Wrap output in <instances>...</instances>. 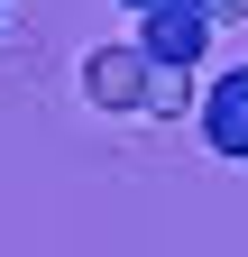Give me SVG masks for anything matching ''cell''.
Segmentation results:
<instances>
[{
  "instance_id": "obj_4",
  "label": "cell",
  "mask_w": 248,
  "mask_h": 257,
  "mask_svg": "<svg viewBox=\"0 0 248 257\" xmlns=\"http://www.w3.org/2000/svg\"><path fill=\"white\" fill-rule=\"evenodd\" d=\"M138 110H157V119H175V110H193V83L175 74V64H147V101Z\"/></svg>"
},
{
  "instance_id": "obj_7",
  "label": "cell",
  "mask_w": 248,
  "mask_h": 257,
  "mask_svg": "<svg viewBox=\"0 0 248 257\" xmlns=\"http://www.w3.org/2000/svg\"><path fill=\"white\" fill-rule=\"evenodd\" d=\"M202 10H211V0H202Z\"/></svg>"
},
{
  "instance_id": "obj_5",
  "label": "cell",
  "mask_w": 248,
  "mask_h": 257,
  "mask_svg": "<svg viewBox=\"0 0 248 257\" xmlns=\"http://www.w3.org/2000/svg\"><path fill=\"white\" fill-rule=\"evenodd\" d=\"M211 19H248V0H211Z\"/></svg>"
},
{
  "instance_id": "obj_1",
  "label": "cell",
  "mask_w": 248,
  "mask_h": 257,
  "mask_svg": "<svg viewBox=\"0 0 248 257\" xmlns=\"http://www.w3.org/2000/svg\"><path fill=\"white\" fill-rule=\"evenodd\" d=\"M202 46H211V10H202V0H166V10H147V19H138V55H147V64L193 74Z\"/></svg>"
},
{
  "instance_id": "obj_6",
  "label": "cell",
  "mask_w": 248,
  "mask_h": 257,
  "mask_svg": "<svg viewBox=\"0 0 248 257\" xmlns=\"http://www.w3.org/2000/svg\"><path fill=\"white\" fill-rule=\"evenodd\" d=\"M119 10H138V19H147V10H166V0H119Z\"/></svg>"
},
{
  "instance_id": "obj_3",
  "label": "cell",
  "mask_w": 248,
  "mask_h": 257,
  "mask_svg": "<svg viewBox=\"0 0 248 257\" xmlns=\"http://www.w3.org/2000/svg\"><path fill=\"white\" fill-rule=\"evenodd\" d=\"M83 92H92V110H138L147 101V55L138 46H92L83 55Z\"/></svg>"
},
{
  "instance_id": "obj_2",
  "label": "cell",
  "mask_w": 248,
  "mask_h": 257,
  "mask_svg": "<svg viewBox=\"0 0 248 257\" xmlns=\"http://www.w3.org/2000/svg\"><path fill=\"white\" fill-rule=\"evenodd\" d=\"M193 110H202V147L239 166V156H248V64H239V74H211V92Z\"/></svg>"
}]
</instances>
